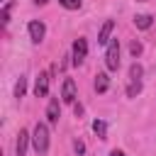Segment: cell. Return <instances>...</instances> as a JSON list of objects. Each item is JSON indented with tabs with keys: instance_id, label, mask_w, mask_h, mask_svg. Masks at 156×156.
I'll return each mask as SVG.
<instances>
[{
	"instance_id": "3",
	"label": "cell",
	"mask_w": 156,
	"mask_h": 156,
	"mask_svg": "<svg viewBox=\"0 0 156 156\" xmlns=\"http://www.w3.org/2000/svg\"><path fill=\"white\" fill-rule=\"evenodd\" d=\"M85 56H88V41H85L83 37H78V39L73 41V51H71L73 66H80V63L85 61Z\"/></svg>"
},
{
	"instance_id": "2",
	"label": "cell",
	"mask_w": 156,
	"mask_h": 156,
	"mask_svg": "<svg viewBox=\"0 0 156 156\" xmlns=\"http://www.w3.org/2000/svg\"><path fill=\"white\" fill-rule=\"evenodd\" d=\"M105 63H107V71H117L119 68V41L117 39H110L107 51H105Z\"/></svg>"
},
{
	"instance_id": "6",
	"label": "cell",
	"mask_w": 156,
	"mask_h": 156,
	"mask_svg": "<svg viewBox=\"0 0 156 156\" xmlns=\"http://www.w3.org/2000/svg\"><path fill=\"white\" fill-rule=\"evenodd\" d=\"M76 83H73V78H66L63 80V85H61V100L63 102H76Z\"/></svg>"
},
{
	"instance_id": "20",
	"label": "cell",
	"mask_w": 156,
	"mask_h": 156,
	"mask_svg": "<svg viewBox=\"0 0 156 156\" xmlns=\"http://www.w3.org/2000/svg\"><path fill=\"white\" fill-rule=\"evenodd\" d=\"M110 156H124V151H119V149H115V151H112Z\"/></svg>"
},
{
	"instance_id": "8",
	"label": "cell",
	"mask_w": 156,
	"mask_h": 156,
	"mask_svg": "<svg viewBox=\"0 0 156 156\" xmlns=\"http://www.w3.org/2000/svg\"><path fill=\"white\" fill-rule=\"evenodd\" d=\"M49 93V73H39L37 76V83H34V95L37 98H44Z\"/></svg>"
},
{
	"instance_id": "1",
	"label": "cell",
	"mask_w": 156,
	"mask_h": 156,
	"mask_svg": "<svg viewBox=\"0 0 156 156\" xmlns=\"http://www.w3.org/2000/svg\"><path fill=\"white\" fill-rule=\"evenodd\" d=\"M32 144H34V151L39 156H44L49 151V127L44 122H39L34 127V134H32Z\"/></svg>"
},
{
	"instance_id": "7",
	"label": "cell",
	"mask_w": 156,
	"mask_h": 156,
	"mask_svg": "<svg viewBox=\"0 0 156 156\" xmlns=\"http://www.w3.org/2000/svg\"><path fill=\"white\" fill-rule=\"evenodd\" d=\"M112 29H115V22L112 20H105V24L100 27V34H98V44H110V39H112Z\"/></svg>"
},
{
	"instance_id": "12",
	"label": "cell",
	"mask_w": 156,
	"mask_h": 156,
	"mask_svg": "<svg viewBox=\"0 0 156 156\" xmlns=\"http://www.w3.org/2000/svg\"><path fill=\"white\" fill-rule=\"evenodd\" d=\"M93 132H95L100 139H107V124H105L102 119H95V122H93Z\"/></svg>"
},
{
	"instance_id": "13",
	"label": "cell",
	"mask_w": 156,
	"mask_h": 156,
	"mask_svg": "<svg viewBox=\"0 0 156 156\" xmlns=\"http://www.w3.org/2000/svg\"><path fill=\"white\" fill-rule=\"evenodd\" d=\"M24 93H27V78L20 76V80H17V85H15V98H24Z\"/></svg>"
},
{
	"instance_id": "15",
	"label": "cell",
	"mask_w": 156,
	"mask_h": 156,
	"mask_svg": "<svg viewBox=\"0 0 156 156\" xmlns=\"http://www.w3.org/2000/svg\"><path fill=\"white\" fill-rule=\"evenodd\" d=\"M141 73H144V68L134 61V63H132V68H129V78H132V80H141Z\"/></svg>"
},
{
	"instance_id": "17",
	"label": "cell",
	"mask_w": 156,
	"mask_h": 156,
	"mask_svg": "<svg viewBox=\"0 0 156 156\" xmlns=\"http://www.w3.org/2000/svg\"><path fill=\"white\" fill-rule=\"evenodd\" d=\"M10 10H12V2H5V5H2V12H0L2 24H7V22H10Z\"/></svg>"
},
{
	"instance_id": "4",
	"label": "cell",
	"mask_w": 156,
	"mask_h": 156,
	"mask_svg": "<svg viewBox=\"0 0 156 156\" xmlns=\"http://www.w3.org/2000/svg\"><path fill=\"white\" fill-rule=\"evenodd\" d=\"M27 29H29V39H32L34 44H39V41L44 39V34H46V27H44L41 20H32Z\"/></svg>"
},
{
	"instance_id": "19",
	"label": "cell",
	"mask_w": 156,
	"mask_h": 156,
	"mask_svg": "<svg viewBox=\"0 0 156 156\" xmlns=\"http://www.w3.org/2000/svg\"><path fill=\"white\" fill-rule=\"evenodd\" d=\"M73 149H76V154H78V156H80V154H83V151H85V144H83V141H80V139H76V141H73Z\"/></svg>"
},
{
	"instance_id": "21",
	"label": "cell",
	"mask_w": 156,
	"mask_h": 156,
	"mask_svg": "<svg viewBox=\"0 0 156 156\" xmlns=\"http://www.w3.org/2000/svg\"><path fill=\"white\" fill-rule=\"evenodd\" d=\"M34 2H37V5H46L49 0H34Z\"/></svg>"
},
{
	"instance_id": "18",
	"label": "cell",
	"mask_w": 156,
	"mask_h": 156,
	"mask_svg": "<svg viewBox=\"0 0 156 156\" xmlns=\"http://www.w3.org/2000/svg\"><path fill=\"white\" fill-rule=\"evenodd\" d=\"M129 51H132V56H139V54H141V41L134 39V41L129 44Z\"/></svg>"
},
{
	"instance_id": "14",
	"label": "cell",
	"mask_w": 156,
	"mask_h": 156,
	"mask_svg": "<svg viewBox=\"0 0 156 156\" xmlns=\"http://www.w3.org/2000/svg\"><path fill=\"white\" fill-rule=\"evenodd\" d=\"M139 93H141V80H132L127 88V98H136Z\"/></svg>"
},
{
	"instance_id": "16",
	"label": "cell",
	"mask_w": 156,
	"mask_h": 156,
	"mask_svg": "<svg viewBox=\"0 0 156 156\" xmlns=\"http://www.w3.org/2000/svg\"><path fill=\"white\" fill-rule=\"evenodd\" d=\"M61 2V7H66V10H78L80 5H83V0H58Z\"/></svg>"
},
{
	"instance_id": "9",
	"label": "cell",
	"mask_w": 156,
	"mask_h": 156,
	"mask_svg": "<svg viewBox=\"0 0 156 156\" xmlns=\"http://www.w3.org/2000/svg\"><path fill=\"white\" fill-rule=\"evenodd\" d=\"M29 132L27 129H20V134H17V144H15V151H17V156H24L27 154V146H29Z\"/></svg>"
},
{
	"instance_id": "10",
	"label": "cell",
	"mask_w": 156,
	"mask_h": 156,
	"mask_svg": "<svg viewBox=\"0 0 156 156\" xmlns=\"http://www.w3.org/2000/svg\"><path fill=\"white\" fill-rule=\"evenodd\" d=\"M151 24H154V17L151 15H136L134 17V27L136 29H149Z\"/></svg>"
},
{
	"instance_id": "5",
	"label": "cell",
	"mask_w": 156,
	"mask_h": 156,
	"mask_svg": "<svg viewBox=\"0 0 156 156\" xmlns=\"http://www.w3.org/2000/svg\"><path fill=\"white\" fill-rule=\"evenodd\" d=\"M58 117H61L58 98H51V100H49V105H46V122H49V124H58Z\"/></svg>"
},
{
	"instance_id": "11",
	"label": "cell",
	"mask_w": 156,
	"mask_h": 156,
	"mask_svg": "<svg viewBox=\"0 0 156 156\" xmlns=\"http://www.w3.org/2000/svg\"><path fill=\"white\" fill-rule=\"evenodd\" d=\"M107 88H110L107 73H98V76H95V90H98V93H107Z\"/></svg>"
}]
</instances>
